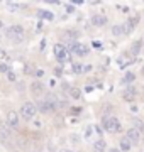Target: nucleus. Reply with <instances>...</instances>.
Wrapping results in <instances>:
<instances>
[{
  "instance_id": "1",
  "label": "nucleus",
  "mask_w": 144,
  "mask_h": 152,
  "mask_svg": "<svg viewBox=\"0 0 144 152\" xmlns=\"http://www.w3.org/2000/svg\"><path fill=\"white\" fill-rule=\"evenodd\" d=\"M7 39L12 44H21L24 41V29L21 26H12L7 29Z\"/></svg>"
},
{
  "instance_id": "2",
  "label": "nucleus",
  "mask_w": 144,
  "mask_h": 152,
  "mask_svg": "<svg viewBox=\"0 0 144 152\" xmlns=\"http://www.w3.org/2000/svg\"><path fill=\"white\" fill-rule=\"evenodd\" d=\"M36 113H37V108H36V105H34L32 102L22 103V107L19 110V115H21L24 120H32L34 117H36Z\"/></svg>"
},
{
  "instance_id": "3",
  "label": "nucleus",
  "mask_w": 144,
  "mask_h": 152,
  "mask_svg": "<svg viewBox=\"0 0 144 152\" xmlns=\"http://www.w3.org/2000/svg\"><path fill=\"white\" fill-rule=\"evenodd\" d=\"M102 129L107 130L109 134H112V132H119L122 127H120V122L115 117H104V120H102Z\"/></svg>"
},
{
  "instance_id": "4",
  "label": "nucleus",
  "mask_w": 144,
  "mask_h": 152,
  "mask_svg": "<svg viewBox=\"0 0 144 152\" xmlns=\"http://www.w3.org/2000/svg\"><path fill=\"white\" fill-rule=\"evenodd\" d=\"M7 125L10 127V129H17L19 127V124H21V118H19V113L17 112H14V110H10V112H7Z\"/></svg>"
},
{
  "instance_id": "5",
  "label": "nucleus",
  "mask_w": 144,
  "mask_h": 152,
  "mask_svg": "<svg viewBox=\"0 0 144 152\" xmlns=\"http://www.w3.org/2000/svg\"><path fill=\"white\" fill-rule=\"evenodd\" d=\"M126 139H127L131 144H137L139 140H141V132L136 129V127H132V129H129L127 134H126Z\"/></svg>"
},
{
  "instance_id": "6",
  "label": "nucleus",
  "mask_w": 144,
  "mask_h": 152,
  "mask_svg": "<svg viewBox=\"0 0 144 152\" xmlns=\"http://www.w3.org/2000/svg\"><path fill=\"white\" fill-rule=\"evenodd\" d=\"M70 51L76 56H87L88 54V48H87V46H82V44H78V42L71 44V46H70Z\"/></svg>"
},
{
  "instance_id": "7",
  "label": "nucleus",
  "mask_w": 144,
  "mask_h": 152,
  "mask_svg": "<svg viewBox=\"0 0 144 152\" xmlns=\"http://www.w3.org/2000/svg\"><path fill=\"white\" fill-rule=\"evenodd\" d=\"M136 96H137V91H136L134 86H129L122 91V100H126V102H134Z\"/></svg>"
},
{
  "instance_id": "8",
  "label": "nucleus",
  "mask_w": 144,
  "mask_h": 152,
  "mask_svg": "<svg viewBox=\"0 0 144 152\" xmlns=\"http://www.w3.org/2000/svg\"><path fill=\"white\" fill-rule=\"evenodd\" d=\"M53 53H54V56L58 58L60 61H63L65 58H66V53L68 49L63 46V44H54V48H53Z\"/></svg>"
},
{
  "instance_id": "9",
  "label": "nucleus",
  "mask_w": 144,
  "mask_h": 152,
  "mask_svg": "<svg viewBox=\"0 0 144 152\" xmlns=\"http://www.w3.org/2000/svg\"><path fill=\"white\" fill-rule=\"evenodd\" d=\"M92 24L95 27H104V26H107V17L102 15V14H95L92 17Z\"/></svg>"
},
{
  "instance_id": "10",
  "label": "nucleus",
  "mask_w": 144,
  "mask_h": 152,
  "mask_svg": "<svg viewBox=\"0 0 144 152\" xmlns=\"http://www.w3.org/2000/svg\"><path fill=\"white\" fill-rule=\"evenodd\" d=\"M112 34L114 36H127L129 31L126 27V24H115V26H112Z\"/></svg>"
},
{
  "instance_id": "11",
  "label": "nucleus",
  "mask_w": 144,
  "mask_h": 152,
  "mask_svg": "<svg viewBox=\"0 0 144 152\" xmlns=\"http://www.w3.org/2000/svg\"><path fill=\"white\" fill-rule=\"evenodd\" d=\"M107 151V142L104 139H98V140L93 142L92 145V152H105Z\"/></svg>"
},
{
  "instance_id": "12",
  "label": "nucleus",
  "mask_w": 144,
  "mask_h": 152,
  "mask_svg": "<svg viewBox=\"0 0 144 152\" xmlns=\"http://www.w3.org/2000/svg\"><path fill=\"white\" fill-rule=\"evenodd\" d=\"M31 91H32L34 95H41V93H46L44 83H41V81H32V85H31Z\"/></svg>"
},
{
  "instance_id": "13",
  "label": "nucleus",
  "mask_w": 144,
  "mask_h": 152,
  "mask_svg": "<svg viewBox=\"0 0 144 152\" xmlns=\"http://www.w3.org/2000/svg\"><path fill=\"white\" fill-rule=\"evenodd\" d=\"M132 61H134V58H132V56L124 54V56H120V58L117 59V63H119V66H120V68H127V66L131 64V63H132Z\"/></svg>"
},
{
  "instance_id": "14",
  "label": "nucleus",
  "mask_w": 144,
  "mask_h": 152,
  "mask_svg": "<svg viewBox=\"0 0 144 152\" xmlns=\"http://www.w3.org/2000/svg\"><path fill=\"white\" fill-rule=\"evenodd\" d=\"M139 24V15H136V17H131L127 22H126V27H127V31H129V34L134 31V27Z\"/></svg>"
},
{
  "instance_id": "15",
  "label": "nucleus",
  "mask_w": 144,
  "mask_h": 152,
  "mask_svg": "<svg viewBox=\"0 0 144 152\" xmlns=\"http://www.w3.org/2000/svg\"><path fill=\"white\" fill-rule=\"evenodd\" d=\"M119 149H120L122 152H129L131 149H132V144L124 137V139H120V142H119Z\"/></svg>"
},
{
  "instance_id": "16",
  "label": "nucleus",
  "mask_w": 144,
  "mask_h": 152,
  "mask_svg": "<svg viewBox=\"0 0 144 152\" xmlns=\"http://www.w3.org/2000/svg\"><path fill=\"white\" fill-rule=\"evenodd\" d=\"M141 48H143V41H136L132 44V48H131V54L132 56H137L141 53Z\"/></svg>"
},
{
  "instance_id": "17",
  "label": "nucleus",
  "mask_w": 144,
  "mask_h": 152,
  "mask_svg": "<svg viewBox=\"0 0 144 152\" xmlns=\"http://www.w3.org/2000/svg\"><path fill=\"white\" fill-rule=\"evenodd\" d=\"M134 80H136V75H134V73H126V75L122 76V83H124V85H131Z\"/></svg>"
},
{
  "instance_id": "18",
  "label": "nucleus",
  "mask_w": 144,
  "mask_h": 152,
  "mask_svg": "<svg viewBox=\"0 0 144 152\" xmlns=\"http://www.w3.org/2000/svg\"><path fill=\"white\" fill-rule=\"evenodd\" d=\"M70 96H71L73 100H80V98H82V90H80V88H71V90H70Z\"/></svg>"
},
{
  "instance_id": "19",
  "label": "nucleus",
  "mask_w": 144,
  "mask_h": 152,
  "mask_svg": "<svg viewBox=\"0 0 144 152\" xmlns=\"http://www.w3.org/2000/svg\"><path fill=\"white\" fill-rule=\"evenodd\" d=\"M5 5H7V9H9L10 12H17L21 7H22L21 4H17V2H5Z\"/></svg>"
},
{
  "instance_id": "20",
  "label": "nucleus",
  "mask_w": 144,
  "mask_h": 152,
  "mask_svg": "<svg viewBox=\"0 0 144 152\" xmlns=\"http://www.w3.org/2000/svg\"><path fill=\"white\" fill-rule=\"evenodd\" d=\"M73 71H75L76 75H80V73H83V71H85V68L80 64V63H75V64H73Z\"/></svg>"
},
{
  "instance_id": "21",
  "label": "nucleus",
  "mask_w": 144,
  "mask_h": 152,
  "mask_svg": "<svg viewBox=\"0 0 144 152\" xmlns=\"http://www.w3.org/2000/svg\"><path fill=\"white\" fill-rule=\"evenodd\" d=\"M39 17H44V19H53V14L51 12H48V10H39Z\"/></svg>"
},
{
  "instance_id": "22",
  "label": "nucleus",
  "mask_w": 144,
  "mask_h": 152,
  "mask_svg": "<svg viewBox=\"0 0 144 152\" xmlns=\"http://www.w3.org/2000/svg\"><path fill=\"white\" fill-rule=\"evenodd\" d=\"M92 132H93V127H92V125H90V127H87V130H85V137H87V139H90V137H92Z\"/></svg>"
},
{
  "instance_id": "23",
  "label": "nucleus",
  "mask_w": 144,
  "mask_h": 152,
  "mask_svg": "<svg viewBox=\"0 0 144 152\" xmlns=\"http://www.w3.org/2000/svg\"><path fill=\"white\" fill-rule=\"evenodd\" d=\"M0 71H2V73H9V66H7L5 63H2V64H0Z\"/></svg>"
},
{
  "instance_id": "24",
  "label": "nucleus",
  "mask_w": 144,
  "mask_h": 152,
  "mask_svg": "<svg viewBox=\"0 0 144 152\" xmlns=\"http://www.w3.org/2000/svg\"><path fill=\"white\" fill-rule=\"evenodd\" d=\"M93 130L97 132L98 135H102V127H98V125H95V127H93Z\"/></svg>"
},
{
  "instance_id": "25",
  "label": "nucleus",
  "mask_w": 144,
  "mask_h": 152,
  "mask_svg": "<svg viewBox=\"0 0 144 152\" xmlns=\"http://www.w3.org/2000/svg\"><path fill=\"white\" fill-rule=\"evenodd\" d=\"M66 12H68V14H73V12H75L73 5H66Z\"/></svg>"
},
{
  "instance_id": "26",
  "label": "nucleus",
  "mask_w": 144,
  "mask_h": 152,
  "mask_svg": "<svg viewBox=\"0 0 144 152\" xmlns=\"http://www.w3.org/2000/svg\"><path fill=\"white\" fill-rule=\"evenodd\" d=\"M7 75H9V80H10V81H14V80H15V75H14V73H10V71H9Z\"/></svg>"
},
{
  "instance_id": "27",
  "label": "nucleus",
  "mask_w": 144,
  "mask_h": 152,
  "mask_svg": "<svg viewBox=\"0 0 144 152\" xmlns=\"http://www.w3.org/2000/svg\"><path fill=\"white\" fill-rule=\"evenodd\" d=\"M109 152H122L119 147H112V149H109Z\"/></svg>"
},
{
  "instance_id": "28",
  "label": "nucleus",
  "mask_w": 144,
  "mask_h": 152,
  "mask_svg": "<svg viewBox=\"0 0 144 152\" xmlns=\"http://www.w3.org/2000/svg\"><path fill=\"white\" fill-rule=\"evenodd\" d=\"M60 152H75V151H71V149H61Z\"/></svg>"
},
{
  "instance_id": "29",
  "label": "nucleus",
  "mask_w": 144,
  "mask_h": 152,
  "mask_svg": "<svg viewBox=\"0 0 144 152\" xmlns=\"http://www.w3.org/2000/svg\"><path fill=\"white\" fill-rule=\"evenodd\" d=\"M139 132H144V124L141 125V129H139Z\"/></svg>"
},
{
  "instance_id": "30",
  "label": "nucleus",
  "mask_w": 144,
  "mask_h": 152,
  "mask_svg": "<svg viewBox=\"0 0 144 152\" xmlns=\"http://www.w3.org/2000/svg\"><path fill=\"white\" fill-rule=\"evenodd\" d=\"M2 27H4V22L0 20V29H2Z\"/></svg>"
},
{
  "instance_id": "31",
  "label": "nucleus",
  "mask_w": 144,
  "mask_h": 152,
  "mask_svg": "<svg viewBox=\"0 0 144 152\" xmlns=\"http://www.w3.org/2000/svg\"><path fill=\"white\" fill-rule=\"evenodd\" d=\"M0 56H4V51H2V49H0Z\"/></svg>"
},
{
  "instance_id": "32",
  "label": "nucleus",
  "mask_w": 144,
  "mask_h": 152,
  "mask_svg": "<svg viewBox=\"0 0 144 152\" xmlns=\"http://www.w3.org/2000/svg\"><path fill=\"white\" fill-rule=\"evenodd\" d=\"M143 75H144V66H143Z\"/></svg>"
},
{
  "instance_id": "33",
  "label": "nucleus",
  "mask_w": 144,
  "mask_h": 152,
  "mask_svg": "<svg viewBox=\"0 0 144 152\" xmlns=\"http://www.w3.org/2000/svg\"><path fill=\"white\" fill-rule=\"evenodd\" d=\"M143 142H144V139H143Z\"/></svg>"
}]
</instances>
